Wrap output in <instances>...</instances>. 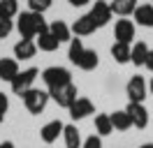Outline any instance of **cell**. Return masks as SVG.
Wrapping results in <instances>:
<instances>
[{
    "instance_id": "cell-3",
    "label": "cell",
    "mask_w": 153,
    "mask_h": 148,
    "mask_svg": "<svg viewBox=\"0 0 153 148\" xmlns=\"http://www.w3.org/2000/svg\"><path fill=\"white\" fill-rule=\"evenodd\" d=\"M39 76V70L37 67H28V70H21L14 79H12V83H10V88H12V92L14 95H19V97H23L26 92L30 90V88H35L33 83H35V79Z\"/></svg>"
},
{
    "instance_id": "cell-33",
    "label": "cell",
    "mask_w": 153,
    "mask_h": 148,
    "mask_svg": "<svg viewBox=\"0 0 153 148\" xmlns=\"http://www.w3.org/2000/svg\"><path fill=\"white\" fill-rule=\"evenodd\" d=\"M0 148H16V146H14L12 141H2V144H0Z\"/></svg>"
},
{
    "instance_id": "cell-27",
    "label": "cell",
    "mask_w": 153,
    "mask_h": 148,
    "mask_svg": "<svg viewBox=\"0 0 153 148\" xmlns=\"http://www.w3.org/2000/svg\"><path fill=\"white\" fill-rule=\"evenodd\" d=\"M53 0H28V7L30 12H37V14H44L49 7H51Z\"/></svg>"
},
{
    "instance_id": "cell-16",
    "label": "cell",
    "mask_w": 153,
    "mask_h": 148,
    "mask_svg": "<svg viewBox=\"0 0 153 148\" xmlns=\"http://www.w3.org/2000/svg\"><path fill=\"white\" fill-rule=\"evenodd\" d=\"M97 65H100V56H97V51H95V49H84V53H81V58H79L76 67L84 70V72H93Z\"/></svg>"
},
{
    "instance_id": "cell-20",
    "label": "cell",
    "mask_w": 153,
    "mask_h": 148,
    "mask_svg": "<svg viewBox=\"0 0 153 148\" xmlns=\"http://www.w3.org/2000/svg\"><path fill=\"white\" fill-rule=\"evenodd\" d=\"M149 51H151V49L146 46V42H134L132 44V53H130V63H132L134 67H144Z\"/></svg>"
},
{
    "instance_id": "cell-31",
    "label": "cell",
    "mask_w": 153,
    "mask_h": 148,
    "mask_svg": "<svg viewBox=\"0 0 153 148\" xmlns=\"http://www.w3.org/2000/svg\"><path fill=\"white\" fill-rule=\"evenodd\" d=\"M65 2H70L72 7H84V5H88L91 0H65Z\"/></svg>"
},
{
    "instance_id": "cell-12",
    "label": "cell",
    "mask_w": 153,
    "mask_h": 148,
    "mask_svg": "<svg viewBox=\"0 0 153 148\" xmlns=\"http://www.w3.org/2000/svg\"><path fill=\"white\" fill-rule=\"evenodd\" d=\"M63 130H65V125H63L60 120H49L47 125L39 130V137H42V141H44L47 146H51L53 141H58V137L63 134Z\"/></svg>"
},
{
    "instance_id": "cell-4",
    "label": "cell",
    "mask_w": 153,
    "mask_h": 148,
    "mask_svg": "<svg viewBox=\"0 0 153 148\" xmlns=\"http://www.w3.org/2000/svg\"><path fill=\"white\" fill-rule=\"evenodd\" d=\"M23 104H26V109L33 113V116H39L42 111L47 109V104H49V90H42V88H30L23 97Z\"/></svg>"
},
{
    "instance_id": "cell-8",
    "label": "cell",
    "mask_w": 153,
    "mask_h": 148,
    "mask_svg": "<svg viewBox=\"0 0 153 148\" xmlns=\"http://www.w3.org/2000/svg\"><path fill=\"white\" fill-rule=\"evenodd\" d=\"M125 111H128V116H130V120H132V127L144 130L146 125H149V111H146L144 104H139V102H128Z\"/></svg>"
},
{
    "instance_id": "cell-1",
    "label": "cell",
    "mask_w": 153,
    "mask_h": 148,
    "mask_svg": "<svg viewBox=\"0 0 153 148\" xmlns=\"http://www.w3.org/2000/svg\"><path fill=\"white\" fill-rule=\"evenodd\" d=\"M16 30H19L21 39H35V37H39L42 33H47L49 26H47V21H44L42 14L30 12V9H28V12H21V14H19Z\"/></svg>"
},
{
    "instance_id": "cell-15",
    "label": "cell",
    "mask_w": 153,
    "mask_h": 148,
    "mask_svg": "<svg viewBox=\"0 0 153 148\" xmlns=\"http://www.w3.org/2000/svg\"><path fill=\"white\" fill-rule=\"evenodd\" d=\"M132 18H134V26L153 28V5H137Z\"/></svg>"
},
{
    "instance_id": "cell-25",
    "label": "cell",
    "mask_w": 153,
    "mask_h": 148,
    "mask_svg": "<svg viewBox=\"0 0 153 148\" xmlns=\"http://www.w3.org/2000/svg\"><path fill=\"white\" fill-rule=\"evenodd\" d=\"M84 42L79 39V37H74V39H70V51H67V58H70V63L76 65L79 63V58H81V53H84Z\"/></svg>"
},
{
    "instance_id": "cell-24",
    "label": "cell",
    "mask_w": 153,
    "mask_h": 148,
    "mask_svg": "<svg viewBox=\"0 0 153 148\" xmlns=\"http://www.w3.org/2000/svg\"><path fill=\"white\" fill-rule=\"evenodd\" d=\"M95 132L100 137H107L114 132V125H111V116L109 113H97L95 116Z\"/></svg>"
},
{
    "instance_id": "cell-6",
    "label": "cell",
    "mask_w": 153,
    "mask_h": 148,
    "mask_svg": "<svg viewBox=\"0 0 153 148\" xmlns=\"http://www.w3.org/2000/svg\"><path fill=\"white\" fill-rule=\"evenodd\" d=\"M125 95H128V100H130V102H139V104H144L146 95H149V83H146V79H144L142 74H134L132 79L128 81V86H125Z\"/></svg>"
},
{
    "instance_id": "cell-5",
    "label": "cell",
    "mask_w": 153,
    "mask_h": 148,
    "mask_svg": "<svg viewBox=\"0 0 153 148\" xmlns=\"http://www.w3.org/2000/svg\"><path fill=\"white\" fill-rule=\"evenodd\" d=\"M42 81L47 83V88H56V86H63V83L72 81V74L67 67H60V65H51L42 72Z\"/></svg>"
},
{
    "instance_id": "cell-14",
    "label": "cell",
    "mask_w": 153,
    "mask_h": 148,
    "mask_svg": "<svg viewBox=\"0 0 153 148\" xmlns=\"http://www.w3.org/2000/svg\"><path fill=\"white\" fill-rule=\"evenodd\" d=\"M19 60L16 58H0V81L12 83V79L19 74Z\"/></svg>"
},
{
    "instance_id": "cell-13",
    "label": "cell",
    "mask_w": 153,
    "mask_h": 148,
    "mask_svg": "<svg viewBox=\"0 0 153 148\" xmlns=\"http://www.w3.org/2000/svg\"><path fill=\"white\" fill-rule=\"evenodd\" d=\"M35 53H37L35 39H19L14 44V58L16 60H30V58H35Z\"/></svg>"
},
{
    "instance_id": "cell-18",
    "label": "cell",
    "mask_w": 153,
    "mask_h": 148,
    "mask_svg": "<svg viewBox=\"0 0 153 148\" xmlns=\"http://www.w3.org/2000/svg\"><path fill=\"white\" fill-rule=\"evenodd\" d=\"M130 53H132V44H123V42H114L111 44V58L118 65L130 63Z\"/></svg>"
},
{
    "instance_id": "cell-22",
    "label": "cell",
    "mask_w": 153,
    "mask_h": 148,
    "mask_svg": "<svg viewBox=\"0 0 153 148\" xmlns=\"http://www.w3.org/2000/svg\"><path fill=\"white\" fill-rule=\"evenodd\" d=\"M111 116V125H114L116 132H125V130L132 127V120H130V116H128V111H114V113H109Z\"/></svg>"
},
{
    "instance_id": "cell-17",
    "label": "cell",
    "mask_w": 153,
    "mask_h": 148,
    "mask_svg": "<svg viewBox=\"0 0 153 148\" xmlns=\"http://www.w3.org/2000/svg\"><path fill=\"white\" fill-rule=\"evenodd\" d=\"M109 7H111V14H116L121 18H128L130 14H134L137 0H114V2H109Z\"/></svg>"
},
{
    "instance_id": "cell-11",
    "label": "cell",
    "mask_w": 153,
    "mask_h": 148,
    "mask_svg": "<svg viewBox=\"0 0 153 148\" xmlns=\"http://www.w3.org/2000/svg\"><path fill=\"white\" fill-rule=\"evenodd\" d=\"M70 30H72L74 37H88L97 30V26H95V21L91 18V14H84V16H79L74 23L70 26Z\"/></svg>"
},
{
    "instance_id": "cell-35",
    "label": "cell",
    "mask_w": 153,
    "mask_h": 148,
    "mask_svg": "<svg viewBox=\"0 0 153 148\" xmlns=\"http://www.w3.org/2000/svg\"><path fill=\"white\" fill-rule=\"evenodd\" d=\"M139 148H153V144H142Z\"/></svg>"
},
{
    "instance_id": "cell-26",
    "label": "cell",
    "mask_w": 153,
    "mask_h": 148,
    "mask_svg": "<svg viewBox=\"0 0 153 148\" xmlns=\"http://www.w3.org/2000/svg\"><path fill=\"white\" fill-rule=\"evenodd\" d=\"M19 14V0H0V16L14 18Z\"/></svg>"
},
{
    "instance_id": "cell-29",
    "label": "cell",
    "mask_w": 153,
    "mask_h": 148,
    "mask_svg": "<svg viewBox=\"0 0 153 148\" xmlns=\"http://www.w3.org/2000/svg\"><path fill=\"white\" fill-rule=\"evenodd\" d=\"M12 30H14L12 18H2V16H0V39H2V37H7Z\"/></svg>"
},
{
    "instance_id": "cell-34",
    "label": "cell",
    "mask_w": 153,
    "mask_h": 148,
    "mask_svg": "<svg viewBox=\"0 0 153 148\" xmlns=\"http://www.w3.org/2000/svg\"><path fill=\"white\" fill-rule=\"evenodd\" d=\"M149 90H151V95H153V76H151V83H149Z\"/></svg>"
},
{
    "instance_id": "cell-30",
    "label": "cell",
    "mask_w": 153,
    "mask_h": 148,
    "mask_svg": "<svg viewBox=\"0 0 153 148\" xmlns=\"http://www.w3.org/2000/svg\"><path fill=\"white\" fill-rule=\"evenodd\" d=\"M7 109H10V97L0 92V113H7Z\"/></svg>"
},
{
    "instance_id": "cell-32",
    "label": "cell",
    "mask_w": 153,
    "mask_h": 148,
    "mask_svg": "<svg viewBox=\"0 0 153 148\" xmlns=\"http://www.w3.org/2000/svg\"><path fill=\"white\" fill-rule=\"evenodd\" d=\"M144 67L153 72V51H149V56H146V63H144Z\"/></svg>"
},
{
    "instance_id": "cell-7",
    "label": "cell",
    "mask_w": 153,
    "mask_h": 148,
    "mask_svg": "<svg viewBox=\"0 0 153 148\" xmlns=\"http://www.w3.org/2000/svg\"><path fill=\"white\" fill-rule=\"evenodd\" d=\"M134 33H137V26H134V21H130V18H118V21L114 23V37H116V42L132 44Z\"/></svg>"
},
{
    "instance_id": "cell-19",
    "label": "cell",
    "mask_w": 153,
    "mask_h": 148,
    "mask_svg": "<svg viewBox=\"0 0 153 148\" xmlns=\"http://www.w3.org/2000/svg\"><path fill=\"white\" fill-rule=\"evenodd\" d=\"M49 33L56 37L60 44L72 39V30H70V26H67L65 21H51V26H49Z\"/></svg>"
},
{
    "instance_id": "cell-10",
    "label": "cell",
    "mask_w": 153,
    "mask_h": 148,
    "mask_svg": "<svg viewBox=\"0 0 153 148\" xmlns=\"http://www.w3.org/2000/svg\"><path fill=\"white\" fill-rule=\"evenodd\" d=\"M67 111H70L72 120H84V118H88L91 113H95V104L88 100V97H76V102Z\"/></svg>"
},
{
    "instance_id": "cell-2",
    "label": "cell",
    "mask_w": 153,
    "mask_h": 148,
    "mask_svg": "<svg viewBox=\"0 0 153 148\" xmlns=\"http://www.w3.org/2000/svg\"><path fill=\"white\" fill-rule=\"evenodd\" d=\"M49 97L56 102L58 107L70 109L76 102V97H79V90H76L74 83L70 81V83H63V86H56V88H49Z\"/></svg>"
},
{
    "instance_id": "cell-9",
    "label": "cell",
    "mask_w": 153,
    "mask_h": 148,
    "mask_svg": "<svg viewBox=\"0 0 153 148\" xmlns=\"http://www.w3.org/2000/svg\"><path fill=\"white\" fill-rule=\"evenodd\" d=\"M88 14H91V18L95 21L97 28H105L107 23L111 21V16H114V14H111V7H109V2H105V0H95Z\"/></svg>"
},
{
    "instance_id": "cell-37",
    "label": "cell",
    "mask_w": 153,
    "mask_h": 148,
    "mask_svg": "<svg viewBox=\"0 0 153 148\" xmlns=\"http://www.w3.org/2000/svg\"><path fill=\"white\" fill-rule=\"evenodd\" d=\"M47 148H51V146H47Z\"/></svg>"
},
{
    "instance_id": "cell-36",
    "label": "cell",
    "mask_w": 153,
    "mask_h": 148,
    "mask_svg": "<svg viewBox=\"0 0 153 148\" xmlns=\"http://www.w3.org/2000/svg\"><path fill=\"white\" fill-rule=\"evenodd\" d=\"M2 120H5V113H0V123H2Z\"/></svg>"
},
{
    "instance_id": "cell-21",
    "label": "cell",
    "mask_w": 153,
    "mask_h": 148,
    "mask_svg": "<svg viewBox=\"0 0 153 148\" xmlns=\"http://www.w3.org/2000/svg\"><path fill=\"white\" fill-rule=\"evenodd\" d=\"M63 139H65V148H81V144H84L79 130H76V125H65Z\"/></svg>"
},
{
    "instance_id": "cell-23",
    "label": "cell",
    "mask_w": 153,
    "mask_h": 148,
    "mask_svg": "<svg viewBox=\"0 0 153 148\" xmlns=\"http://www.w3.org/2000/svg\"><path fill=\"white\" fill-rule=\"evenodd\" d=\"M35 44H37L39 51H47V53H51V51H56L58 46H60V42H58L56 37H53V35L47 30V33H42V35L35 39Z\"/></svg>"
},
{
    "instance_id": "cell-28",
    "label": "cell",
    "mask_w": 153,
    "mask_h": 148,
    "mask_svg": "<svg viewBox=\"0 0 153 148\" xmlns=\"http://www.w3.org/2000/svg\"><path fill=\"white\" fill-rule=\"evenodd\" d=\"M81 148H102V137L100 134H91L88 139H84Z\"/></svg>"
}]
</instances>
